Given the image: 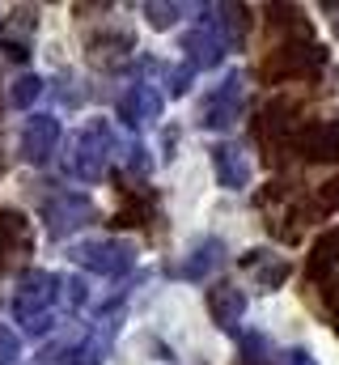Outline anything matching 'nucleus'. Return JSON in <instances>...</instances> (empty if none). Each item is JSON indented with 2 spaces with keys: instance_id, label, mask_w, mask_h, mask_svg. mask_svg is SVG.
Instances as JSON below:
<instances>
[{
  "instance_id": "obj_15",
  "label": "nucleus",
  "mask_w": 339,
  "mask_h": 365,
  "mask_svg": "<svg viewBox=\"0 0 339 365\" xmlns=\"http://www.w3.org/2000/svg\"><path fill=\"white\" fill-rule=\"evenodd\" d=\"M132 47H136L132 30H106V34H93V38L85 43L89 64H98V68H119V64L132 56Z\"/></svg>"
},
{
  "instance_id": "obj_27",
  "label": "nucleus",
  "mask_w": 339,
  "mask_h": 365,
  "mask_svg": "<svg viewBox=\"0 0 339 365\" xmlns=\"http://www.w3.org/2000/svg\"><path fill=\"white\" fill-rule=\"evenodd\" d=\"M191 77H195V68H191V64L174 68V73H170V93H187V86H191Z\"/></svg>"
},
{
  "instance_id": "obj_25",
  "label": "nucleus",
  "mask_w": 339,
  "mask_h": 365,
  "mask_svg": "<svg viewBox=\"0 0 339 365\" xmlns=\"http://www.w3.org/2000/svg\"><path fill=\"white\" fill-rule=\"evenodd\" d=\"M335 208H339V179H331V182L318 187V195H314V204H310V217H314V212H335Z\"/></svg>"
},
{
  "instance_id": "obj_8",
  "label": "nucleus",
  "mask_w": 339,
  "mask_h": 365,
  "mask_svg": "<svg viewBox=\"0 0 339 365\" xmlns=\"http://www.w3.org/2000/svg\"><path fill=\"white\" fill-rule=\"evenodd\" d=\"M293 119H297V102L293 98H276L259 110L254 119V140L263 149H280V145H293Z\"/></svg>"
},
{
  "instance_id": "obj_2",
  "label": "nucleus",
  "mask_w": 339,
  "mask_h": 365,
  "mask_svg": "<svg viewBox=\"0 0 339 365\" xmlns=\"http://www.w3.org/2000/svg\"><path fill=\"white\" fill-rule=\"evenodd\" d=\"M56 302H60V276L43 272V268L21 272L17 293H13V314H17V323H21L30 336H43V331L51 327Z\"/></svg>"
},
{
  "instance_id": "obj_14",
  "label": "nucleus",
  "mask_w": 339,
  "mask_h": 365,
  "mask_svg": "<svg viewBox=\"0 0 339 365\" xmlns=\"http://www.w3.org/2000/svg\"><path fill=\"white\" fill-rule=\"evenodd\" d=\"M212 170H217V182H221V187H229V191L251 187V175H254L246 149H242V145H234V140L212 145Z\"/></svg>"
},
{
  "instance_id": "obj_1",
  "label": "nucleus",
  "mask_w": 339,
  "mask_h": 365,
  "mask_svg": "<svg viewBox=\"0 0 339 365\" xmlns=\"http://www.w3.org/2000/svg\"><path fill=\"white\" fill-rule=\"evenodd\" d=\"M327 68V47L314 38H293L280 43L276 51H267V60L259 64V77L267 86H284V81H318Z\"/></svg>"
},
{
  "instance_id": "obj_17",
  "label": "nucleus",
  "mask_w": 339,
  "mask_h": 365,
  "mask_svg": "<svg viewBox=\"0 0 339 365\" xmlns=\"http://www.w3.org/2000/svg\"><path fill=\"white\" fill-rule=\"evenodd\" d=\"M306 276H310V280H318V284H327V293L339 284V230L323 234V238L314 242L310 264H306Z\"/></svg>"
},
{
  "instance_id": "obj_5",
  "label": "nucleus",
  "mask_w": 339,
  "mask_h": 365,
  "mask_svg": "<svg viewBox=\"0 0 339 365\" xmlns=\"http://www.w3.org/2000/svg\"><path fill=\"white\" fill-rule=\"evenodd\" d=\"M43 221H47L51 238H68V234H77L93 221V200L81 195V191H56V195L43 200Z\"/></svg>"
},
{
  "instance_id": "obj_24",
  "label": "nucleus",
  "mask_w": 339,
  "mask_h": 365,
  "mask_svg": "<svg viewBox=\"0 0 339 365\" xmlns=\"http://www.w3.org/2000/svg\"><path fill=\"white\" fill-rule=\"evenodd\" d=\"M17 357H21V336L9 323H0V365H17Z\"/></svg>"
},
{
  "instance_id": "obj_12",
  "label": "nucleus",
  "mask_w": 339,
  "mask_h": 365,
  "mask_svg": "<svg viewBox=\"0 0 339 365\" xmlns=\"http://www.w3.org/2000/svg\"><path fill=\"white\" fill-rule=\"evenodd\" d=\"M293 145L306 162H339V119H318L297 128Z\"/></svg>"
},
{
  "instance_id": "obj_18",
  "label": "nucleus",
  "mask_w": 339,
  "mask_h": 365,
  "mask_svg": "<svg viewBox=\"0 0 339 365\" xmlns=\"http://www.w3.org/2000/svg\"><path fill=\"white\" fill-rule=\"evenodd\" d=\"M221 264H225V242H221V238H199V242L187 251V259H182L178 272L187 276V280H204V276L217 272Z\"/></svg>"
},
{
  "instance_id": "obj_6",
  "label": "nucleus",
  "mask_w": 339,
  "mask_h": 365,
  "mask_svg": "<svg viewBox=\"0 0 339 365\" xmlns=\"http://www.w3.org/2000/svg\"><path fill=\"white\" fill-rule=\"evenodd\" d=\"M242 102H246V86H242L238 73H229L221 86L208 90L204 106H199V123L212 128V132H225V128H234L242 119Z\"/></svg>"
},
{
  "instance_id": "obj_19",
  "label": "nucleus",
  "mask_w": 339,
  "mask_h": 365,
  "mask_svg": "<svg viewBox=\"0 0 339 365\" xmlns=\"http://www.w3.org/2000/svg\"><path fill=\"white\" fill-rule=\"evenodd\" d=\"M242 268L259 280V289H280L284 284V276H288V259H280V255H271V251H246L242 255Z\"/></svg>"
},
{
  "instance_id": "obj_26",
  "label": "nucleus",
  "mask_w": 339,
  "mask_h": 365,
  "mask_svg": "<svg viewBox=\"0 0 339 365\" xmlns=\"http://www.w3.org/2000/svg\"><path fill=\"white\" fill-rule=\"evenodd\" d=\"M60 297H64V306H68V310H77V306H85V280H77V276L60 280Z\"/></svg>"
},
{
  "instance_id": "obj_13",
  "label": "nucleus",
  "mask_w": 339,
  "mask_h": 365,
  "mask_svg": "<svg viewBox=\"0 0 339 365\" xmlns=\"http://www.w3.org/2000/svg\"><path fill=\"white\" fill-rule=\"evenodd\" d=\"M34 30H38V13L26 4V9H13L9 17H4V26H0V47H4V56L9 60H26L30 56V47H34Z\"/></svg>"
},
{
  "instance_id": "obj_10",
  "label": "nucleus",
  "mask_w": 339,
  "mask_h": 365,
  "mask_svg": "<svg viewBox=\"0 0 339 365\" xmlns=\"http://www.w3.org/2000/svg\"><path fill=\"white\" fill-rule=\"evenodd\" d=\"M34 251V234H30V221L13 208H0V272L26 264V255Z\"/></svg>"
},
{
  "instance_id": "obj_9",
  "label": "nucleus",
  "mask_w": 339,
  "mask_h": 365,
  "mask_svg": "<svg viewBox=\"0 0 339 365\" xmlns=\"http://www.w3.org/2000/svg\"><path fill=\"white\" fill-rule=\"evenodd\" d=\"M162 106H166V98L153 90L149 81H136V86H127L123 98H119V119L132 128V132H140V128H153L157 119H162Z\"/></svg>"
},
{
  "instance_id": "obj_20",
  "label": "nucleus",
  "mask_w": 339,
  "mask_h": 365,
  "mask_svg": "<svg viewBox=\"0 0 339 365\" xmlns=\"http://www.w3.org/2000/svg\"><path fill=\"white\" fill-rule=\"evenodd\" d=\"M149 217H153V200L127 187V191H123V208L115 212V225H119V230H123V225H145Z\"/></svg>"
},
{
  "instance_id": "obj_21",
  "label": "nucleus",
  "mask_w": 339,
  "mask_h": 365,
  "mask_svg": "<svg viewBox=\"0 0 339 365\" xmlns=\"http://www.w3.org/2000/svg\"><path fill=\"white\" fill-rule=\"evenodd\" d=\"M38 93H43V77H34V73H21V77L9 86V102L26 110V106H34V98H38Z\"/></svg>"
},
{
  "instance_id": "obj_7",
  "label": "nucleus",
  "mask_w": 339,
  "mask_h": 365,
  "mask_svg": "<svg viewBox=\"0 0 339 365\" xmlns=\"http://www.w3.org/2000/svg\"><path fill=\"white\" fill-rule=\"evenodd\" d=\"M73 259L98 276H123L136 264V247L132 242H119V238H98V242H81L73 251Z\"/></svg>"
},
{
  "instance_id": "obj_16",
  "label": "nucleus",
  "mask_w": 339,
  "mask_h": 365,
  "mask_svg": "<svg viewBox=\"0 0 339 365\" xmlns=\"http://www.w3.org/2000/svg\"><path fill=\"white\" fill-rule=\"evenodd\" d=\"M208 314L221 331H238V323L246 314V293L234 284H212L208 289Z\"/></svg>"
},
{
  "instance_id": "obj_28",
  "label": "nucleus",
  "mask_w": 339,
  "mask_h": 365,
  "mask_svg": "<svg viewBox=\"0 0 339 365\" xmlns=\"http://www.w3.org/2000/svg\"><path fill=\"white\" fill-rule=\"evenodd\" d=\"M276 365H318V361H314L306 349H288V353H280V357H276Z\"/></svg>"
},
{
  "instance_id": "obj_4",
  "label": "nucleus",
  "mask_w": 339,
  "mask_h": 365,
  "mask_svg": "<svg viewBox=\"0 0 339 365\" xmlns=\"http://www.w3.org/2000/svg\"><path fill=\"white\" fill-rule=\"evenodd\" d=\"M204 13H208V17H199V21L191 26V34L182 38V51H187V64H191V68H217V64L234 51V43H229V34L221 30L212 4H208Z\"/></svg>"
},
{
  "instance_id": "obj_22",
  "label": "nucleus",
  "mask_w": 339,
  "mask_h": 365,
  "mask_svg": "<svg viewBox=\"0 0 339 365\" xmlns=\"http://www.w3.org/2000/svg\"><path fill=\"white\" fill-rule=\"evenodd\" d=\"M178 13H187V4H170V0H162V4H145V17H149L153 30H170V26L178 21Z\"/></svg>"
},
{
  "instance_id": "obj_11",
  "label": "nucleus",
  "mask_w": 339,
  "mask_h": 365,
  "mask_svg": "<svg viewBox=\"0 0 339 365\" xmlns=\"http://www.w3.org/2000/svg\"><path fill=\"white\" fill-rule=\"evenodd\" d=\"M60 145V119L56 115H30L21 128V158L30 166H47Z\"/></svg>"
},
{
  "instance_id": "obj_23",
  "label": "nucleus",
  "mask_w": 339,
  "mask_h": 365,
  "mask_svg": "<svg viewBox=\"0 0 339 365\" xmlns=\"http://www.w3.org/2000/svg\"><path fill=\"white\" fill-rule=\"evenodd\" d=\"M267 353H271L267 336H259V331H246V336H242V357L251 365H267Z\"/></svg>"
},
{
  "instance_id": "obj_29",
  "label": "nucleus",
  "mask_w": 339,
  "mask_h": 365,
  "mask_svg": "<svg viewBox=\"0 0 339 365\" xmlns=\"http://www.w3.org/2000/svg\"><path fill=\"white\" fill-rule=\"evenodd\" d=\"M327 13H331V30L339 34V4H327Z\"/></svg>"
},
{
  "instance_id": "obj_3",
  "label": "nucleus",
  "mask_w": 339,
  "mask_h": 365,
  "mask_svg": "<svg viewBox=\"0 0 339 365\" xmlns=\"http://www.w3.org/2000/svg\"><path fill=\"white\" fill-rule=\"evenodd\" d=\"M119 153V145H115V132H110V123L106 119H93V123H85L81 132L73 136V145H68V175L81 182H98L106 179V170H110V158Z\"/></svg>"
}]
</instances>
